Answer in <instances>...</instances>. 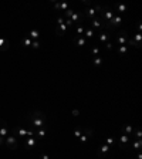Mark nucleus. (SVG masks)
<instances>
[{
    "label": "nucleus",
    "instance_id": "obj_12",
    "mask_svg": "<svg viewBox=\"0 0 142 159\" xmlns=\"http://www.w3.org/2000/svg\"><path fill=\"white\" fill-rule=\"evenodd\" d=\"M129 141H131V136H129V135H125V134H122V135L118 138V145H119L121 148H125V145H127Z\"/></svg>",
    "mask_w": 142,
    "mask_h": 159
},
{
    "label": "nucleus",
    "instance_id": "obj_26",
    "mask_svg": "<svg viewBox=\"0 0 142 159\" xmlns=\"http://www.w3.org/2000/svg\"><path fill=\"white\" fill-rule=\"evenodd\" d=\"M84 31H85V26H84V24H81V26H78V27L75 29V33H77V36H81Z\"/></svg>",
    "mask_w": 142,
    "mask_h": 159
},
{
    "label": "nucleus",
    "instance_id": "obj_10",
    "mask_svg": "<svg viewBox=\"0 0 142 159\" xmlns=\"http://www.w3.org/2000/svg\"><path fill=\"white\" fill-rule=\"evenodd\" d=\"M90 136H92V128H87L85 132L81 134V136H80V142H81V145H84V144L88 141Z\"/></svg>",
    "mask_w": 142,
    "mask_h": 159
},
{
    "label": "nucleus",
    "instance_id": "obj_27",
    "mask_svg": "<svg viewBox=\"0 0 142 159\" xmlns=\"http://www.w3.org/2000/svg\"><path fill=\"white\" fill-rule=\"evenodd\" d=\"M94 65H95V67L102 65V58H101V57H94Z\"/></svg>",
    "mask_w": 142,
    "mask_h": 159
},
{
    "label": "nucleus",
    "instance_id": "obj_1",
    "mask_svg": "<svg viewBox=\"0 0 142 159\" xmlns=\"http://www.w3.org/2000/svg\"><path fill=\"white\" fill-rule=\"evenodd\" d=\"M27 119L31 122V125L34 126L36 129H38V128H43V126H46V114L43 112V111H40V110H36L33 112H30L29 115H27Z\"/></svg>",
    "mask_w": 142,
    "mask_h": 159
},
{
    "label": "nucleus",
    "instance_id": "obj_18",
    "mask_svg": "<svg viewBox=\"0 0 142 159\" xmlns=\"http://www.w3.org/2000/svg\"><path fill=\"white\" fill-rule=\"evenodd\" d=\"M46 135H47L46 126H43V128H38V129L36 131V136H37V138H40V139H43V138H44Z\"/></svg>",
    "mask_w": 142,
    "mask_h": 159
},
{
    "label": "nucleus",
    "instance_id": "obj_21",
    "mask_svg": "<svg viewBox=\"0 0 142 159\" xmlns=\"http://www.w3.org/2000/svg\"><path fill=\"white\" fill-rule=\"evenodd\" d=\"M95 36V33H94V30L90 27V26H85V39H91V37H94Z\"/></svg>",
    "mask_w": 142,
    "mask_h": 159
},
{
    "label": "nucleus",
    "instance_id": "obj_11",
    "mask_svg": "<svg viewBox=\"0 0 142 159\" xmlns=\"http://www.w3.org/2000/svg\"><path fill=\"white\" fill-rule=\"evenodd\" d=\"M87 41H88V40L85 39V37H82V36H74V37H72V43H74L75 45H78V47H84V45L87 44Z\"/></svg>",
    "mask_w": 142,
    "mask_h": 159
},
{
    "label": "nucleus",
    "instance_id": "obj_38",
    "mask_svg": "<svg viewBox=\"0 0 142 159\" xmlns=\"http://www.w3.org/2000/svg\"><path fill=\"white\" fill-rule=\"evenodd\" d=\"M131 159H135V158H131Z\"/></svg>",
    "mask_w": 142,
    "mask_h": 159
},
{
    "label": "nucleus",
    "instance_id": "obj_6",
    "mask_svg": "<svg viewBox=\"0 0 142 159\" xmlns=\"http://www.w3.org/2000/svg\"><path fill=\"white\" fill-rule=\"evenodd\" d=\"M109 152H111V146H108L107 144L104 145H101L100 148H98V151H97V155L98 156H101V158H108L109 156Z\"/></svg>",
    "mask_w": 142,
    "mask_h": 159
},
{
    "label": "nucleus",
    "instance_id": "obj_28",
    "mask_svg": "<svg viewBox=\"0 0 142 159\" xmlns=\"http://www.w3.org/2000/svg\"><path fill=\"white\" fill-rule=\"evenodd\" d=\"M105 142H107V145H108V146H111V148H112V146H114V144H115V141H114V138H112V136H108V138L105 139Z\"/></svg>",
    "mask_w": 142,
    "mask_h": 159
},
{
    "label": "nucleus",
    "instance_id": "obj_15",
    "mask_svg": "<svg viewBox=\"0 0 142 159\" xmlns=\"http://www.w3.org/2000/svg\"><path fill=\"white\" fill-rule=\"evenodd\" d=\"M132 41L135 43V48H141V41H142V34H141V33H137V34H134V37H132Z\"/></svg>",
    "mask_w": 142,
    "mask_h": 159
},
{
    "label": "nucleus",
    "instance_id": "obj_8",
    "mask_svg": "<svg viewBox=\"0 0 142 159\" xmlns=\"http://www.w3.org/2000/svg\"><path fill=\"white\" fill-rule=\"evenodd\" d=\"M0 136L3 138L9 136V124L1 118H0Z\"/></svg>",
    "mask_w": 142,
    "mask_h": 159
},
{
    "label": "nucleus",
    "instance_id": "obj_36",
    "mask_svg": "<svg viewBox=\"0 0 142 159\" xmlns=\"http://www.w3.org/2000/svg\"><path fill=\"white\" fill-rule=\"evenodd\" d=\"M135 159H142V152L141 151H138V155H137V158Z\"/></svg>",
    "mask_w": 142,
    "mask_h": 159
},
{
    "label": "nucleus",
    "instance_id": "obj_25",
    "mask_svg": "<svg viewBox=\"0 0 142 159\" xmlns=\"http://www.w3.org/2000/svg\"><path fill=\"white\" fill-rule=\"evenodd\" d=\"M68 7H70V4H68L67 1H63V3H60V10H58V11H63V13H64Z\"/></svg>",
    "mask_w": 142,
    "mask_h": 159
},
{
    "label": "nucleus",
    "instance_id": "obj_23",
    "mask_svg": "<svg viewBox=\"0 0 142 159\" xmlns=\"http://www.w3.org/2000/svg\"><path fill=\"white\" fill-rule=\"evenodd\" d=\"M114 9L117 10V13H115V14H119V13H124V11L127 10V6H125V4H115V6H114Z\"/></svg>",
    "mask_w": 142,
    "mask_h": 159
},
{
    "label": "nucleus",
    "instance_id": "obj_30",
    "mask_svg": "<svg viewBox=\"0 0 142 159\" xmlns=\"http://www.w3.org/2000/svg\"><path fill=\"white\" fill-rule=\"evenodd\" d=\"M98 54H100V47H98V45H94V48H92V55H94V57H98Z\"/></svg>",
    "mask_w": 142,
    "mask_h": 159
},
{
    "label": "nucleus",
    "instance_id": "obj_24",
    "mask_svg": "<svg viewBox=\"0 0 142 159\" xmlns=\"http://www.w3.org/2000/svg\"><path fill=\"white\" fill-rule=\"evenodd\" d=\"M127 53H128V45H118V54L119 55L124 57Z\"/></svg>",
    "mask_w": 142,
    "mask_h": 159
},
{
    "label": "nucleus",
    "instance_id": "obj_35",
    "mask_svg": "<svg viewBox=\"0 0 142 159\" xmlns=\"http://www.w3.org/2000/svg\"><path fill=\"white\" fill-rule=\"evenodd\" d=\"M80 115V111L78 110H72V117H78Z\"/></svg>",
    "mask_w": 142,
    "mask_h": 159
},
{
    "label": "nucleus",
    "instance_id": "obj_22",
    "mask_svg": "<svg viewBox=\"0 0 142 159\" xmlns=\"http://www.w3.org/2000/svg\"><path fill=\"white\" fill-rule=\"evenodd\" d=\"M31 43H33V40L30 39L27 34L23 37V41H21V44H23V47H31Z\"/></svg>",
    "mask_w": 142,
    "mask_h": 159
},
{
    "label": "nucleus",
    "instance_id": "obj_5",
    "mask_svg": "<svg viewBox=\"0 0 142 159\" xmlns=\"http://www.w3.org/2000/svg\"><path fill=\"white\" fill-rule=\"evenodd\" d=\"M87 26H90L92 30L95 29V30H102L104 29V26H102V21L100 20V17L97 16V17H94L92 20H90L88 23H87Z\"/></svg>",
    "mask_w": 142,
    "mask_h": 159
},
{
    "label": "nucleus",
    "instance_id": "obj_37",
    "mask_svg": "<svg viewBox=\"0 0 142 159\" xmlns=\"http://www.w3.org/2000/svg\"><path fill=\"white\" fill-rule=\"evenodd\" d=\"M3 145H4V138L0 136V146H3Z\"/></svg>",
    "mask_w": 142,
    "mask_h": 159
},
{
    "label": "nucleus",
    "instance_id": "obj_4",
    "mask_svg": "<svg viewBox=\"0 0 142 159\" xmlns=\"http://www.w3.org/2000/svg\"><path fill=\"white\" fill-rule=\"evenodd\" d=\"M128 39H129V34L127 30H122L119 33L115 34V40H117V45H127L128 43Z\"/></svg>",
    "mask_w": 142,
    "mask_h": 159
},
{
    "label": "nucleus",
    "instance_id": "obj_2",
    "mask_svg": "<svg viewBox=\"0 0 142 159\" xmlns=\"http://www.w3.org/2000/svg\"><path fill=\"white\" fill-rule=\"evenodd\" d=\"M121 23H122V16H121V14H115V16L105 24V29L112 31V30L118 29V27L121 26Z\"/></svg>",
    "mask_w": 142,
    "mask_h": 159
},
{
    "label": "nucleus",
    "instance_id": "obj_14",
    "mask_svg": "<svg viewBox=\"0 0 142 159\" xmlns=\"http://www.w3.org/2000/svg\"><path fill=\"white\" fill-rule=\"evenodd\" d=\"M9 47H10V43L7 41V39L0 36V51H6L9 50Z\"/></svg>",
    "mask_w": 142,
    "mask_h": 159
},
{
    "label": "nucleus",
    "instance_id": "obj_17",
    "mask_svg": "<svg viewBox=\"0 0 142 159\" xmlns=\"http://www.w3.org/2000/svg\"><path fill=\"white\" fill-rule=\"evenodd\" d=\"M31 40H38L40 39V31L37 30V29H31L30 31H29V34H27Z\"/></svg>",
    "mask_w": 142,
    "mask_h": 159
},
{
    "label": "nucleus",
    "instance_id": "obj_31",
    "mask_svg": "<svg viewBox=\"0 0 142 159\" xmlns=\"http://www.w3.org/2000/svg\"><path fill=\"white\" fill-rule=\"evenodd\" d=\"M81 134H82V131H81V129H77V128L74 129V136H75V138H80V136H81Z\"/></svg>",
    "mask_w": 142,
    "mask_h": 159
},
{
    "label": "nucleus",
    "instance_id": "obj_20",
    "mask_svg": "<svg viewBox=\"0 0 142 159\" xmlns=\"http://www.w3.org/2000/svg\"><path fill=\"white\" fill-rule=\"evenodd\" d=\"M132 131H134V126H132V125H124V126H122V134H125V135H129V136H131Z\"/></svg>",
    "mask_w": 142,
    "mask_h": 159
},
{
    "label": "nucleus",
    "instance_id": "obj_29",
    "mask_svg": "<svg viewBox=\"0 0 142 159\" xmlns=\"http://www.w3.org/2000/svg\"><path fill=\"white\" fill-rule=\"evenodd\" d=\"M40 45H41L40 40H34V41L31 43V48H34V50H38V48H40Z\"/></svg>",
    "mask_w": 142,
    "mask_h": 159
},
{
    "label": "nucleus",
    "instance_id": "obj_19",
    "mask_svg": "<svg viewBox=\"0 0 142 159\" xmlns=\"http://www.w3.org/2000/svg\"><path fill=\"white\" fill-rule=\"evenodd\" d=\"M131 136H134L135 139H142V132H141V128H139V126L134 128V131H132Z\"/></svg>",
    "mask_w": 142,
    "mask_h": 159
},
{
    "label": "nucleus",
    "instance_id": "obj_32",
    "mask_svg": "<svg viewBox=\"0 0 142 159\" xmlns=\"http://www.w3.org/2000/svg\"><path fill=\"white\" fill-rule=\"evenodd\" d=\"M40 159H50V156H48V154H46V152H43V154L40 155Z\"/></svg>",
    "mask_w": 142,
    "mask_h": 159
},
{
    "label": "nucleus",
    "instance_id": "obj_34",
    "mask_svg": "<svg viewBox=\"0 0 142 159\" xmlns=\"http://www.w3.org/2000/svg\"><path fill=\"white\" fill-rule=\"evenodd\" d=\"M112 48H114V44H112V43H107V50H108V51H111Z\"/></svg>",
    "mask_w": 142,
    "mask_h": 159
},
{
    "label": "nucleus",
    "instance_id": "obj_13",
    "mask_svg": "<svg viewBox=\"0 0 142 159\" xmlns=\"http://www.w3.org/2000/svg\"><path fill=\"white\" fill-rule=\"evenodd\" d=\"M98 40H100V43H101V44H107V43H109V40H111V33H109V31L100 33Z\"/></svg>",
    "mask_w": 142,
    "mask_h": 159
},
{
    "label": "nucleus",
    "instance_id": "obj_33",
    "mask_svg": "<svg viewBox=\"0 0 142 159\" xmlns=\"http://www.w3.org/2000/svg\"><path fill=\"white\" fill-rule=\"evenodd\" d=\"M51 4H53V6H54V9H56V10H57V11H58V10H60V1H57V3H51Z\"/></svg>",
    "mask_w": 142,
    "mask_h": 159
},
{
    "label": "nucleus",
    "instance_id": "obj_3",
    "mask_svg": "<svg viewBox=\"0 0 142 159\" xmlns=\"http://www.w3.org/2000/svg\"><path fill=\"white\" fill-rule=\"evenodd\" d=\"M4 145H6L7 148H10L11 151H16V149L19 148V139H17V136H16V135H9V136H6V138H4Z\"/></svg>",
    "mask_w": 142,
    "mask_h": 159
},
{
    "label": "nucleus",
    "instance_id": "obj_16",
    "mask_svg": "<svg viewBox=\"0 0 142 159\" xmlns=\"http://www.w3.org/2000/svg\"><path fill=\"white\" fill-rule=\"evenodd\" d=\"M131 148H132L134 151H141V148H142V139H135V141H132V144H131Z\"/></svg>",
    "mask_w": 142,
    "mask_h": 159
},
{
    "label": "nucleus",
    "instance_id": "obj_9",
    "mask_svg": "<svg viewBox=\"0 0 142 159\" xmlns=\"http://www.w3.org/2000/svg\"><path fill=\"white\" fill-rule=\"evenodd\" d=\"M97 16H98V14H97L95 9H94V7H91V6H90V7H87V9H85V11H84V17H87V19H88V21H90V20H92V19H94V17H97Z\"/></svg>",
    "mask_w": 142,
    "mask_h": 159
},
{
    "label": "nucleus",
    "instance_id": "obj_7",
    "mask_svg": "<svg viewBox=\"0 0 142 159\" xmlns=\"http://www.w3.org/2000/svg\"><path fill=\"white\" fill-rule=\"evenodd\" d=\"M38 145V139L36 136H27L26 141H24V146L26 149H31V148H36Z\"/></svg>",
    "mask_w": 142,
    "mask_h": 159
}]
</instances>
